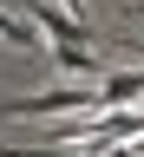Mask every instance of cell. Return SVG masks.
Returning a JSON list of instances; mask_svg holds the SVG:
<instances>
[{"label":"cell","mask_w":144,"mask_h":157,"mask_svg":"<svg viewBox=\"0 0 144 157\" xmlns=\"http://www.w3.org/2000/svg\"><path fill=\"white\" fill-rule=\"evenodd\" d=\"M7 118H53V111H105V98L92 85H66V92H33V98H7Z\"/></svg>","instance_id":"cell-1"},{"label":"cell","mask_w":144,"mask_h":157,"mask_svg":"<svg viewBox=\"0 0 144 157\" xmlns=\"http://www.w3.org/2000/svg\"><path fill=\"white\" fill-rule=\"evenodd\" d=\"M33 26L46 33V39H59V46H79V39H92V20H72L66 7H46V0L33 7Z\"/></svg>","instance_id":"cell-2"},{"label":"cell","mask_w":144,"mask_h":157,"mask_svg":"<svg viewBox=\"0 0 144 157\" xmlns=\"http://www.w3.org/2000/svg\"><path fill=\"white\" fill-rule=\"evenodd\" d=\"M98 98H105V111L138 105V98H144V72H138V66H131V72H98Z\"/></svg>","instance_id":"cell-3"},{"label":"cell","mask_w":144,"mask_h":157,"mask_svg":"<svg viewBox=\"0 0 144 157\" xmlns=\"http://www.w3.org/2000/svg\"><path fill=\"white\" fill-rule=\"evenodd\" d=\"M0 39H7V46H20V52H33L46 33H39L33 20H20V13H7V7H0Z\"/></svg>","instance_id":"cell-4"},{"label":"cell","mask_w":144,"mask_h":157,"mask_svg":"<svg viewBox=\"0 0 144 157\" xmlns=\"http://www.w3.org/2000/svg\"><path fill=\"white\" fill-rule=\"evenodd\" d=\"M53 66L59 72H92V52L85 46H53Z\"/></svg>","instance_id":"cell-5"},{"label":"cell","mask_w":144,"mask_h":157,"mask_svg":"<svg viewBox=\"0 0 144 157\" xmlns=\"http://www.w3.org/2000/svg\"><path fill=\"white\" fill-rule=\"evenodd\" d=\"M59 7H66L72 20H92V13H85V0H59Z\"/></svg>","instance_id":"cell-6"},{"label":"cell","mask_w":144,"mask_h":157,"mask_svg":"<svg viewBox=\"0 0 144 157\" xmlns=\"http://www.w3.org/2000/svg\"><path fill=\"white\" fill-rule=\"evenodd\" d=\"M125 46H131V52H138V59H144V39H125Z\"/></svg>","instance_id":"cell-7"},{"label":"cell","mask_w":144,"mask_h":157,"mask_svg":"<svg viewBox=\"0 0 144 157\" xmlns=\"http://www.w3.org/2000/svg\"><path fill=\"white\" fill-rule=\"evenodd\" d=\"M131 13H138V20H144V7H131Z\"/></svg>","instance_id":"cell-8"},{"label":"cell","mask_w":144,"mask_h":157,"mask_svg":"<svg viewBox=\"0 0 144 157\" xmlns=\"http://www.w3.org/2000/svg\"><path fill=\"white\" fill-rule=\"evenodd\" d=\"M131 157H144V151H131Z\"/></svg>","instance_id":"cell-9"}]
</instances>
